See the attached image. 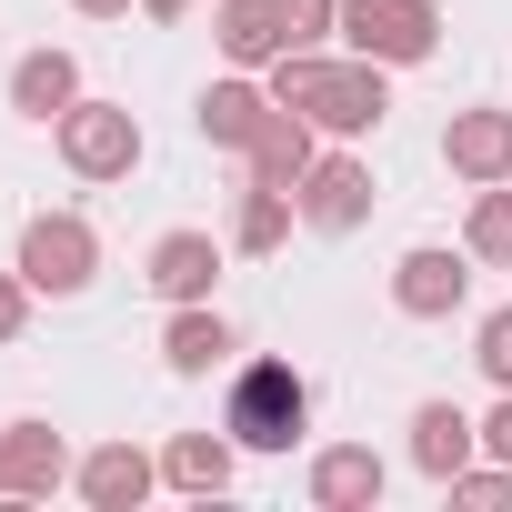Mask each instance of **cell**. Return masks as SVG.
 <instances>
[{"instance_id":"27","label":"cell","mask_w":512,"mask_h":512,"mask_svg":"<svg viewBox=\"0 0 512 512\" xmlns=\"http://www.w3.org/2000/svg\"><path fill=\"white\" fill-rule=\"evenodd\" d=\"M71 11H81V21H131L141 0H71Z\"/></svg>"},{"instance_id":"9","label":"cell","mask_w":512,"mask_h":512,"mask_svg":"<svg viewBox=\"0 0 512 512\" xmlns=\"http://www.w3.org/2000/svg\"><path fill=\"white\" fill-rule=\"evenodd\" d=\"M71 492H81L91 512H141V502L161 492V452H141V442H101V452L71 462Z\"/></svg>"},{"instance_id":"13","label":"cell","mask_w":512,"mask_h":512,"mask_svg":"<svg viewBox=\"0 0 512 512\" xmlns=\"http://www.w3.org/2000/svg\"><path fill=\"white\" fill-rule=\"evenodd\" d=\"M231 352H241V342H231L221 302H171V322H161V372H171V382H211Z\"/></svg>"},{"instance_id":"17","label":"cell","mask_w":512,"mask_h":512,"mask_svg":"<svg viewBox=\"0 0 512 512\" xmlns=\"http://www.w3.org/2000/svg\"><path fill=\"white\" fill-rule=\"evenodd\" d=\"M272 111H282V101H272V81H262V71H231V81H211V91H201V111H191V121H201V141H211V151H251V131H262Z\"/></svg>"},{"instance_id":"6","label":"cell","mask_w":512,"mask_h":512,"mask_svg":"<svg viewBox=\"0 0 512 512\" xmlns=\"http://www.w3.org/2000/svg\"><path fill=\"white\" fill-rule=\"evenodd\" d=\"M472 251H452V241H412L402 262H392V312L402 322H452L462 312V292H472Z\"/></svg>"},{"instance_id":"2","label":"cell","mask_w":512,"mask_h":512,"mask_svg":"<svg viewBox=\"0 0 512 512\" xmlns=\"http://www.w3.org/2000/svg\"><path fill=\"white\" fill-rule=\"evenodd\" d=\"M221 432L241 452H292L312 432V382L292 362H241L231 372V402H221Z\"/></svg>"},{"instance_id":"8","label":"cell","mask_w":512,"mask_h":512,"mask_svg":"<svg viewBox=\"0 0 512 512\" xmlns=\"http://www.w3.org/2000/svg\"><path fill=\"white\" fill-rule=\"evenodd\" d=\"M221 262H231V241H211V231H161L151 251H141V282H151V302L171 312V302H211V282H221Z\"/></svg>"},{"instance_id":"24","label":"cell","mask_w":512,"mask_h":512,"mask_svg":"<svg viewBox=\"0 0 512 512\" xmlns=\"http://www.w3.org/2000/svg\"><path fill=\"white\" fill-rule=\"evenodd\" d=\"M282 21H292V51H322L342 41V0H282Z\"/></svg>"},{"instance_id":"28","label":"cell","mask_w":512,"mask_h":512,"mask_svg":"<svg viewBox=\"0 0 512 512\" xmlns=\"http://www.w3.org/2000/svg\"><path fill=\"white\" fill-rule=\"evenodd\" d=\"M191 11H201V0H141V21H161V31H171V21H191Z\"/></svg>"},{"instance_id":"4","label":"cell","mask_w":512,"mask_h":512,"mask_svg":"<svg viewBox=\"0 0 512 512\" xmlns=\"http://www.w3.org/2000/svg\"><path fill=\"white\" fill-rule=\"evenodd\" d=\"M51 141H61V161L81 171V181H131L141 171V121H131V101H71L61 121H51Z\"/></svg>"},{"instance_id":"23","label":"cell","mask_w":512,"mask_h":512,"mask_svg":"<svg viewBox=\"0 0 512 512\" xmlns=\"http://www.w3.org/2000/svg\"><path fill=\"white\" fill-rule=\"evenodd\" d=\"M472 362H482V382H492V392H512V302L472 322Z\"/></svg>"},{"instance_id":"21","label":"cell","mask_w":512,"mask_h":512,"mask_svg":"<svg viewBox=\"0 0 512 512\" xmlns=\"http://www.w3.org/2000/svg\"><path fill=\"white\" fill-rule=\"evenodd\" d=\"M462 251L482 272H512V181H482L472 211H462Z\"/></svg>"},{"instance_id":"20","label":"cell","mask_w":512,"mask_h":512,"mask_svg":"<svg viewBox=\"0 0 512 512\" xmlns=\"http://www.w3.org/2000/svg\"><path fill=\"white\" fill-rule=\"evenodd\" d=\"M231 472H241V442H231V432H171V442H161V482L191 492V502L231 492Z\"/></svg>"},{"instance_id":"16","label":"cell","mask_w":512,"mask_h":512,"mask_svg":"<svg viewBox=\"0 0 512 512\" xmlns=\"http://www.w3.org/2000/svg\"><path fill=\"white\" fill-rule=\"evenodd\" d=\"M402 432H412V472H422V482H452L462 462H482V422H472L462 402H412Z\"/></svg>"},{"instance_id":"22","label":"cell","mask_w":512,"mask_h":512,"mask_svg":"<svg viewBox=\"0 0 512 512\" xmlns=\"http://www.w3.org/2000/svg\"><path fill=\"white\" fill-rule=\"evenodd\" d=\"M442 492H452L462 512H512V462H492V452H482V462H462Z\"/></svg>"},{"instance_id":"25","label":"cell","mask_w":512,"mask_h":512,"mask_svg":"<svg viewBox=\"0 0 512 512\" xmlns=\"http://www.w3.org/2000/svg\"><path fill=\"white\" fill-rule=\"evenodd\" d=\"M31 302H41V292H31L21 262H11V272H0V342H21V332H31Z\"/></svg>"},{"instance_id":"26","label":"cell","mask_w":512,"mask_h":512,"mask_svg":"<svg viewBox=\"0 0 512 512\" xmlns=\"http://www.w3.org/2000/svg\"><path fill=\"white\" fill-rule=\"evenodd\" d=\"M482 452H492V462H512V392L482 412Z\"/></svg>"},{"instance_id":"12","label":"cell","mask_w":512,"mask_h":512,"mask_svg":"<svg viewBox=\"0 0 512 512\" xmlns=\"http://www.w3.org/2000/svg\"><path fill=\"white\" fill-rule=\"evenodd\" d=\"M71 482V442L51 422H0V492L11 502H51Z\"/></svg>"},{"instance_id":"7","label":"cell","mask_w":512,"mask_h":512,"mask_svg":"<svg viewBox=\"0 0 512 512\" xmlns=\"http://www.w3.org/2000/svg\"><path fill=\"white\" fill-rule=\"evenodd\" d=\"M372 201H382V181H372V161H362L352 141H332V151L302 171V221H312V231H332V241H342V231H362V221H372Z\"/></svg>"},{"instance_id":"1","label":"cell","mask_w":512,"mask_h":512,"mask_svg":"<svg viewBox=\"0 0 512 512\" xmlns=\"http://www.w3.org/2000/svg\"><path fill=\"white\" fill-rule=\"evenodd\" d=\"M272 101H292V111H312V131L322 141H372L382 131V111H392V71L382 61H362V51H282L272 71Z\"/></svg>"},{"instance_id":"10","label":"cell","mask_w":512,"mask_h":512,"mask_svg":"<svg viewBox=\"0 0 512 512\" xmlns=\"http://www.w3.org/2000/svg\"><path fill=\"white\" fill-rule=\"evenodd\" d=\"M442 171L452 181H512V111L502 101H472V111H452L442 121Z\"/></svg>"},{"instance_id":"5","label":"cell","mask_w":512,"mask_h":512,"mask_svg":"<svg viewBox=\"0 0 512 512\" xmlns=\"http://www.w3.org/2000/svg\"><path fill=\"white\" fill-rule=\"evenodd\" d=\"M342 51L382 61V71H412L442 51V11L432 0H342Z\"/></svg>"},{"instance_id":"3","label":"cell","mask_w":512,"mask_h":512,"mask_svg":"<svg viewBox=\"0 0 512 512\" xmlns=\"http://www.w3.org/2000/svg\"><path fill=\"white\" fill-rule=\"evenodd\" d=\"M11 262H21V282H31V292H51V302H81V292L101 282V231H91L81 211H31Z\"/></svg>"},{"instance_id":"18","label":"cell","mask_w":512,"mask_h":512,"mask_svg":"<svg viewBox=\"0 0 512 512\" xmlns=\"http://www.w3.org/2000/svg\"><path fill=\"white\" fill-rule=\"evenodd\" d=\"M0 91H11V111H21V121H41V131H51V121L81 101V61H71L61 41H41V51H21V61H11V81H0Z\"/></svg>"},{"instance_id":"29","label":"cell","mask_w":512,"mask_h":512,"mask_svg":"<svg viewBox=\"0 0 512 512\" xmlns=\"http://www.w3.org/2000/svg\"><path fill=\"white\" fill-rule=\"evenodd\" d=\"M0 502H11V492H0Z\"/></svg>"},{"instance_id":"11","label":"cell","mask_w":512,"mask_h":512,"mask_svg":"<svg viewBox=\"0 0 512 512\" xmlns=\"http://www.w3.org/2000/svg\"><path fill=\"white\" fill-rule=\"evenodd\" d=\"M382 482H392V462H382L372 442H322V452H312V472H302L312 512H372V502H382Z\"/></svg>"},{"instance_id":"14","label":"cell","mask_w":512,"mask_h":512,"mask_svg":"<svg viewBox=\"0 0 512 512\" xmlns=\"http://www.w3.org/2000/svg\"><path fill=\"white\" fill-rule=\"evenodd\" d=\"M322 161V131H312V111H272L262 131H251V151H241V181H272V191H302V171Z\"/></svg>"},{"instance_id":"15","label":"cell","mask_w":512,"mask_h":512,"mask_svg":"<svg viewBox=\"0 0 512 512\" xmlns=\"http://www.w3.org/2000/svg\"><path fill=\"white\" fill-rule=\"evenodd\" d=\"M211 41L231 71H272L292 51V21H282V0H211Z\"/></svg>"},{"instance_id":"19","label":"cell","mask_w":512,"mask_h":512,"mask_svg":"<svg viewBox=\"0 0 512 512\" xmlns=\"http://www.w3.org/2000/svg\"><path fill=\"white\" fill-rule=\"evenodd\" d=\"M292 221H302V191H272V181H241V201H231V251L241 262H272V251L292 241Z\"/></svg>"}]
</instances>
